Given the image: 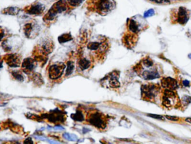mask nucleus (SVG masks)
<instances>
[{
	"label": "nucleus",
	"instance_id": "1",
	"mask_svg": "<svg viewBox=\"0 0 191 144\" xmlns=\"http://www.w3.org/2000/svg\"><path fill=\"white\" fill-rule=\"evenodd\" d=\"M133 69L140 77L148 81L159 78L163 74L159 65L149 57L142 59L135 65Z\"/></svg>",
	"mask_w": 191,
	"mask_h": 144
},
{
	"label": "nucleus",
	"instance_id": "2",
	"mask_svg": "<svg viewBox=\"0 0 191 144\" xmlns=\"http://www.w3.org/2000/svg\"><path fill=\"white\" fill-rule=\"evenodd\" d=\"M141 98L148 102L155 103L157 99L161 97V87L159 84H146L141 88Z\"/></svg>",
	"mask_w": 191,
	"mask_h": 144
},
{
	"label": "nucleus",
	"instance_id": "3",
	"mask_svg": "<svg viewBox=\"0 0 191 144\" xmlns=\"http://www.w3.org/2000/svg\"><path fill=\"white\" fill-rule=\"evenodd\" d=\"M161 104L166 108H174L179 106L180 100L175 91L164 89L161 92Z\"/></svg>",
	"mask_w": 191,
	"mask_h": 144
},
{
	"label": "nucleus",
	"instance_id": "4",
	"mask_svg": "<svg viewBox=\"0 0 191 144\" xmlns=\"http://www.w3.org/2000/svg\"><path fill=\"white\" fill-rule=\"evenodd\" d=\"M89 6L94 12L104 15L112 10L114 4L112 0H90Z\"/></svg>",
	"mask_w": 191,
	"mask_h": 144
},
{
	"label": "nucleus",
	"instance_id": "5",
	"mask_svg": "<svg viewBox=\"0 0 191 144\" xmlns=\"http://www.w3.org/2000/svg\"><path fill=\"white\" fill-rule=\"evenodd\" d=\"M86 121L91 125L99 129H104L107 127V119L104 114L98 111H91L87 115Z\"/></svg>",
	"mask_w": 191,
	"mask_h": 144
},
{
	"label": "nucleus",
	"instance_id": "6",
	"mask_svg": "<svg viewBox=\"0 0 191 144\" xmlns=\"http://www.w3.org/2000/svg\"><path fill=\"white\" fill-rule=\"evenodd\" d=\"M68 5L66 0H60L57 2L45 14L44 19L47 21H52L54 20L58 14L65 12L68 9Z\"/></svg>",
	"mask_w": 191,
	"mask_h": 144
},
{
	"label": "nucleus",
	"instance_id": "7",
	"mask_svg": "<svg viewBox=\"0 0 191 144\" xmlns=\"http://www.w3.org/2000/svg\"><path fill=\"white\" fill-rule=\"evenodd\" d=\"M65 68V65L62 63L52 65L49 69V78L52 80H57L59 78L62 76Z\"/></svg>",
	"mask_w": 191,
	"mask_h": 144
},
{
	"label": "nucleus",
	"instance_id": "8",
	"mask_svg": "<svg viewBox=\"0 0 191 144\" xmlns=\"http://www.w3.org/2000/svg\"><path fill=\"white\" fill-rule=\"evenodd\" d=\"M4 61L12 68L18 67L21 64V57L17 53H9L4 56Z\"/></svg>",
	"mask_w": 191,
	"mask_h": 144
},
{
	"label": "nucleus",
	"instance_id": "9",
	"mask_svg": "<svg viewBox=\"0 0 191 144\" xmlns=\"http://www.w3.org/2000/svg\"><path fill=\"white\" fill-rule=\"evenodd\" d=\"M189 19V14L186 8L180 7L178 9L176 15V21L181 25H184L187 23Z\"/></svg>",
	"mask_w": 191,
	"mask_h": 144
},
{
	"label": "nucleus",
	"instance_id": "10",
	"mask_svg": "<svg viewBox=\"0 0 191 144\" xmlns=\"http://www.w3.org/2000/svg\"><path fill=\"white\" fill-rule=\"evenodd\" d=\"M161 87L165 90L175 91L178 87L176 80L171 77H164L161 80Z\"/></svg>",
	"mask_w": 191,
	"mask_h": 144
},
{
	"label": "nucleus",
	"instance_id": "11",
	"mask_svg": "<svg viewBox=\"0 0 191 144\" xmlns=\"http://www.w3.org/2000/svg\"><path fill=\"white\" fill-rule=\"evenodd\" d=\"M45 9V6L39 2L32 4L24 9L25 12L30 15H40Z\"/></svg>",
	"mask_w": 191,
	"mask_h": 144
},
{
	"label": "nucleus",
	"instance_id": "12",
	"mask_svg": "<svg viewBox=\"0 0 191 144\" xmlns=\"http://www.w3.org/2000/svg\"><path fill=\"white\" fill-rule=\"evenodd\" d=\"M53 48L54 44L53 43L52 41L49 39H47L41 43V46L39 47V51L38 52L44 55H47L52 53Z\"/></svg>",
	"mask_w": 191,
	"mask_h": 144
},
{
	"label": "nucleus",
	"instance_id": "13",
	"mask_svg": "<svg viewBox=\"0 0 191 144\" xmlns=\"http://www.w3.org/2000/svg\"><path fill=\"white\" fill-rule=\"evenodd\" d=\"M35 60L34 59L30 57L25 59L21 64V67L23 72L28 74L33 72L35 68Z\"/></svg>",
	"mask_w": 191,
	"mask_h": 144
},
{
	"label": "nucleus",
	"instance_id": "14",
	"mask_svg": "<svg viewBox=\"0 0 191 144\" xmlns=\"http://www.w3.org/2000/svg\"><path fill=\"white\" fill-rule=\"evenodd\" d=\"M45 118H47L51 122H64L65 121V117L63 113L61 112L55 111H54L52 113H50L49 114H46Z\"/></svg>",
	"mask_w": 191,
	"mask_h": 144
},
{
	"label": "nucleus",
	"instance_id": "15",
	"mask_svg": "<svg viewBox=\"0 0 191 144\" xmlns=\"http://www.w3.org/2000/svg\"><path fill=\"white\" fill-rule=\"evenodd\" d=\"M128 30L130 34L136 36L141 30V26L134 19H129L127 23Z\"/></svg>",
	"mask_w": 191,
	"mask_h": 144
},
{
	"label": "nucleus",
	"instance_id": "16",
	"mask_svg": "<svg viewBox=\"0 0 191 144\" xmlns=\"http://www.w3.org/2000/svg\"><path fill=\"white\" fill-rule=\"evenodd\" d=\"M119 73L117 72H113L110 73L108 76L109 86L113 88H117L120 87V82L119 79Z\"/></svg>",
	"mask_w": 191,
	"mask_h": 144
},
{
	"label": "nucleus",
	"instance_id": "17",
	"mask_svg": "<svg viewBox=\"0 0 191 144\" xmlns=\"http://www.w3.org/2000/svg\"><path fill=\"white\" fill-rule=\"evenodd\" d=\"M78 64H79L80 68L84 70H85V69L90 68L91 63H90V60H89L86 58H82V59H80Z\"/></svg>",
	"mask_w": 191,
	"mask_h": 144
},
{
	"label": "nucleus",
	"instance_id": "18",
	"mask_svg": "<svg viewBox=\"0 0 191 144\" xmlns=\"http://www.w3.org/2000/svg\"><path fill=\"white\" fill-rule=\"evenodd\" d=\"M33 30V26L32 23H27L24 27V33L27 37H29V38L30 37V36H31V33L33 32H32Z\"/></svg>",
	"mask_w": 191,
	"mask_h": 144
},
{
	"label": "nucleus",
	"instance_id": "19",
	"mask_svg": "<svg viewBox=\"0 0 191 144\" xmlns=\"http://www.w3.org/2000/svg\"><path fill=\"white\" fill-rule=\"evenodd\" d=\"M58 39L60 43H65V42L71 41L72 37L70 33H64L60 36V37L58 38Z\"/></svg>",
	"mask_w": 191,
	"mask_h": 144
},
{
	"label": "nucleus",
	"instance_id": "20",
	"mask_svg": "<svg viewBox=\"0 0 191 144\" xmlns=\"http://www.w3.org/2000/svg\"><path fill=\"white\" fill-rule=\"evenodd\" d=\"M71 118L75 121L82 122L85 120L82 112L80 110H77L75 114H71Z\"/></svg>",
	"mask_w": 191,
	"mask_h": 144
},
{
	"label": "nucleus",
	"instance_id": "21",
	"mask_svg": "<svg viewBox=\"0 0 191 144\" xmlns=\"http://www.w3.org/2000/svg\"><path fill=\"white\" fill-rule=\"evenodd\" d=\"M32 80L36 84L41 85L43 84V80L39 73H35L32 76Z\"/></svg>",
	"mask_w": 191,
	"mask_h": 144
},
{
	"label": "nucleus",
	"instance_id": "22",
	"mask_svg": "<svg viewBox=\"0 0 191 144\" xmlns=\"http://www.w3.org/2000/svg\"><path fill=\"white\" fill-rule=\"evenodd\" d=\"M67 65H68V68L66 69V76H68L71 75L74 72V70L75 68V64L73 61H69L67 63Z\"/></svg>",
	"mask_w": 191,
	"mask_h": 144
},
{
	"label": "nucleus",
	"instance_id": "23",
	"mask_svg": "<svg viewBox=\"0 0 191 144\" xmlns=\"http://www.w3.org/2000/svg\"><path fill=\"white\" fill-rule=\"evenodd\" d=\"M85 0H66L68 5L71 8H76L80 6Z\"/></svg>",
	"mask_w": 191,
	"mask_h": 144
},
{
	"label": "nucleus",
	"instance_id": "24",
	"mask_svg": "<svg viewBox=\"0 0 191 144\" xmlns=\"http://www.w3.org/2000/svg\"><path fill=\"white\" fill-rule=\"evenodd\" d=\"M101 46H102L101 43L97 42H90L87 45V48L89 50L94 51V50H97L99 49H100Z\"/></svg>",
	"mask_w": 191,
	"mask_h": 144
},
{
	"label": "nucleus",
	"instance_id": "25",
	"mask_svg": "<svg viewBox=\"0 0 191 144\" xmlns=\"http://www.w3.org/2000/svg\"><path fill=\"white\" fill-rule=\"evenodd\" d=\"M12 77L18 81L22 82L24 80V76L23 74L20 71H12Z\"/></svg>",
	"mask_w": 191,
	"mask_h": 144
},
{
	"label": "nucleus",
	"instance_id": "26",
	"mask_svg": "<svg viewBox=\"0 0 191 144\" xmlns=\"http://www.w3.org/2000/svg\"><path fill=\"white\" fill-rule=\"evenodd\" d=\"M19 12V9L15 8H9L4 10L5 13L8 14H9V15H16V14H18V13Z\"/></svg>",
	"mask_w": 191,
	"mask_h": 144
},
{
	"label": "nucleus",
	"instance_id": "27",
	"mask_svg": "<svg viewBox=\"0 0 191 144\" xmlns=\"http://www.w3.org/2000/svg\"><path fill=\"white\" fill-rule=\"evenodd\" d=\"M63 137L67 140L76 141L77 140V138L75 135H70L68 133H65L63 135Z\"/></svg>",
	"mask_w": 191,
	"mask_h": 144
},
{
	"label": "nucleus",
	"instance_id": "28",
	"mask_svg": "<svg viewBox=\"0 0 191 144\" xmlns=\"http://www.w3.org/2000/svg\"><path fill=\"white\" fill-rule=\"evenodd\" d=\"M155 15V11L153 9H150L149 10H147V12H145L144 14V17L145 18H147V17H150L152 16L153 15Z\"/></svg>",
	"mask_w": 191,
	"mask_h": 144
},
{
	"label": "nucleus",
	"instance_id": "29",
	"mask_svg": "<svg viewBox=\"0 0 191 144\" xmlns=\"http://www.w3.org/2000/svg\"><path fill=\"white\" fill-rule=\"evenodd\" d=\"M157 4H167L169 3V0H150Z\"/></svg>",
	"mask_w": 191,
	"mask_h": 144
},
{
	"label": "nucleus",
	"instance_id": "30",
	"mask_svg": "<svg viewBox=\"0 0 191 144\" xmlns=\"http://www.w3.org/2000/svg\"><path fill=\"white\" fill-rule=\"evenodd\" d=\"M165 117L167 119H169V120L173 121H178L179 119V118L178 117H173V116H169V115H166Z\"/></svg>",
	"mask_w": 191,
	"mask_h": 144
},
{
	"label": "nucleus",
	"instance_id": "31",
	"mask_svg": "<svg viewBox=\"0 0 191 144\" xmlns=\"http://www.w3.org/2000/svg\"><path fill=\"white\" fill-rule=\"evenodd\" d=\"M148 115L151 117L154 118H157V119H164V118H163V117L160 115H154V114H148Z\"/></svg>",
	"mask_w": 191,
	"mask_h": 144
},
{
	"label": "nucleus",
	"instance_id": "32",
	"mask_svg": "<svg viewBox=\"0 0 191 144\" xmlns=\"http://www.w3.org/2000/svg\"><path fill=\"white\" fill-rule=\"evenodd\" d=\"M183 84L184 86L187 87V86H189L190 82H189L188 81H187V80H185V81H183Z\"/></svg>",
	"mask_w": 191,
	"mask_h": 144
},
{
	"label": "nucleus",
	"instance_id": "33",
	"mask_svg": "<svg viewBox=\"0 0 191 144\" xmlns=\"http://www.w3.org/2000/svg\"><path fill=\"white\" fill-rule=\"evenodd\" d=\"M24 143H27V144H31V143H33V141L31 140V139L30 138H28L26 139L24 141Z\"/></svg>",
	"mask_w": 191,
	"mask_h": 144
},
{
	"label": "nucleus",
	"instance_id": "34",
	"mask_svg": "<svg viewBox=\"0 0 191 144\" xmlns=\"http://www.w3.org/2000/svg\"><path fill=\"white\" fill-rule=\"evenodd\" d=\"M54 129H58V130H64V128L63 127H62V126H58V125L56 126Z\"/></svg>",
	"mask_w": 191,
	"mask_h": 144
},
{
	"label": "nucleus",
	"instance_id": "35",
	"mask_svg": "<svg viewBox=\"0 0 191 144\" xmlns=\"http://www.w3.org/2000/svg\"><path fill=\"white\" fill-rule=\"evenodd\" d=\"M186 121L188 123H191V118H187L186 119Z\"/></svg>",
	"mask_w": 191,
	"mask_h": 144
},
{
	"label": "nucleus",
	"instance_id": "36",
	"mask_svg": "<svg viewBox=\"0 0 191 144\" xmlns=\"http://www.w3.org/2000/svg\"><path fill=\"white\" fill-rule=\"evenodd\" d=\"M188 57H189V59H191V53H190V54H189V55H188Z\"/></svg>",
	"mask_w": 191,
	"mask_h": 144
}]
</instances>
